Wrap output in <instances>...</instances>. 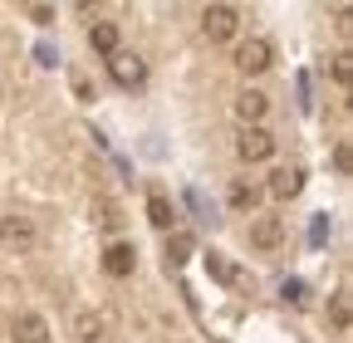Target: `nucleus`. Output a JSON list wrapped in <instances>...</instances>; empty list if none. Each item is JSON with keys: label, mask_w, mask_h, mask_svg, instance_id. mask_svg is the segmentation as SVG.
<instances>
[{"label": "nucleus", "mask_w": 353, "mask_h": 343, "mask_svg": "<svg viewBox=\"0 0 353 343\" xmlns=\"http://www.w3.org/2000/svg\"><path fill=\"white\" fill-rule=\"evenodd\" d=\"M148 221H152L157 231H172V221H176V211H172V201H167L162 191L148 196Z\"/></svg>", "instance_id": "nucleus-10"}, {"label": "nucleus", "mask_w": 353, "mask_h": 343, "mask_svg": "<svg viewBox=\"0 0 353 343\" xmlns=\"http://www.w3.org/2000/svg\"><path fill=\"white\" fill-rule=\"evenodd\" d=\"M201 30H206L211 45H226V39H236V30H241V10L236 6H206L201 10Z\"/></svg>", "instance_id": "nucleus-1"}, {"label": "nucleus", "mask_w": 353, "mask_h": 343, "mask_svg": "<svg viewBox=\"0 0 353 343\" xmlns=\"http://www.w3.org/2000/svg\"><path fill=\"white\" fill-rule=\"evenodd\" d=\"M265 108H270V98H265V94H255V89H250V94H241V98H236V113H241V118H245V123H250V127H255V123H260V118H265Z\"/></svg>", "instance_id": "nucleus-11"}, {"label": "nucleus", "mask_w": 353, "mask_h": 343, "mask_svg": "<svg viewBox=\"0 0 353 343\" xmlns=\"http://www.w3.org/2000/svg\"><path fill=\"white\" fill-rule=\"evenodd\" d=\"M236 64H241V74H265V69L275 64L270 39H245V45L236 50Z\"/></svg>", "instance_id": "nucleus-3"}, {"label": "nucleus", "mask_w": 353, "mask_h": 343, "mask_svg": "<svg viewBox=\"0 0 353 343\" xmlns=\"http://www.w3.org/2000/svg\"><path fill=\"white\" fill-rule=\"evenodd\" d=\"M206 275H211L216 284H241V270H236L231 260H221V255H206Z\"/></svg>", "instance_id": "nucleus-13"}, {"label": "nucleus", "mask_w": 353, "mask_h": 343, "mask_svg": "<svg viewBox=\"0 0 353 343\" xmlns=\"http://www.w3.org/2000/svg\"><path fill=\"white\" fill-rule=\"evenodd\" d=\"M0 240H6L10 250H34V240H39V231H34V221L30 216H6V221H0Z\"/></svg>", "instance_id": "nucleus-4"}, {"label": "nucleus", "mask_w": 353, "mask_h": 343, "mask_svg": "<svg viewBox=\"0 0 353 343\" xmlns=\"http://www.w3.org/2000/svg\"><path fill=\"white\" fill-rule=\"evenodd\" d=\"M74 333H79V343H103V319L99 314H79L74 319Z\"/></svg>", "instance_id": "nucleus-14"}, {"label": "nucleus", "mask_w": 353, "mask_h": 343, "mask_svg": "<svg viewBox=\"0 0 353 343\" xmlns=\"http://www.w3.org/2000/svg\"><path fill=\"white\" fill-rule=\"evenodd\" d=\"M280 240H285V221L280 216H260L250 226V245H260V250H275Z\"/></svg>", "instance_id": "nucleus-7"}, {"label": "nucleus", "mask_w": 353, "mask_h": 343, "mask_svg": "<svg viewBox=\"0 0 353 343\" xmlns=\"http://www.w3.org/2000/svg\"><path fill=\"white\" fill-rule=\"evenodd\" d=\"M15 343H54V333H50V324H44L39 314H20L15 319Z\"/></svg>", "instance_id": "nucleus-6"}, {"label": "nucleus", "mask_w": 353, "mask_h": 343, "mask_svg": "<svg viewBox=\"0 0 353 343\" xmlns=\"http://www.w3.org/2000/svg\"><path fill=\"white\" fill-rule=\"evenodd\" d=\"M132 260H138V255H132V245L113 240V245H108V255H103V270H108L113 280H128V275H132Z\"/></svg>", "instance_id": "nucleus-8"}, {"label": "nucleus", "mask_w": 353, "mask_h": 343, "mask_svg": "<svg viewBox=\"0 0 353 343\" xmlns=\"http://www.w3.org/2000/svg\"><path fill=\"white\" fill-rule=\"evenodd\" d=\"M231 206H255V191H250L245 182H236V187H231Z\"/></svg>", "instance_id": "nucleus-18"}, {"label": "nucleus", "mask_w": 353, "mask_h": 343, "mask_svg": "<svg viewBox=\"0 0 353 343\" xmlns=\"http://www.w3.org/2000/svg\"><path fill=\"white\" fill-rule=\"evenodd\" d=\"M108 74H113V83H118V89H138V83L148 79V64H143L138 54L118 50V54H108Z\"/></svg>", "instance_id": "nucleus-2"}, {"label": "nucleus", "mask_w": 353, "mask_h": 343, "mask_svg": "<svg viewBox=\"0 0 353 343\" xmlns=\"http://www.w3.org/2000/svg\"><path fill=\"white\" fill-rule=\"evenodd\" d=\"M167 260H172V265H187V260H192V236H172Z\"/></svg>", "instance_id": "nucleus-16"}, {"label": "nucleus", "mask_w": 353, "mask_h": 343, "mask_svg": "<svg viewBox=\"0 0 353 343\" xmlns=\"http://www.w3.org/2000/svg\"><path fill=\"white\" fill-rule=\"evenodd\" d=\"M299 187H304V172H275V182H270V196L290 201V196H299Z\"/></svg>", "instance_id": "nucleus-12"}, {"label": "nucleus", "mask_w": 353, "mask_h": 343, "mask_svg": "<svg viewBox=\"0 0 353 343\" xmlns=\"http://www.w3.org/2000/svg\"><path fill=\"white\" fill-rule=\"evenodd\" d=\"M30 15H34V25H50V20H54V10H50V6H34Z\"/></svg>", "instance_id": "nucleus-20"}, {"label": "nucleus", "mask_w": 353, "mask_h": 343, "mask_svg": "<svg viewBox=\"0 0 353 343\" xmlns=\"http://www.w3.org/2000/svg\"><path fill=\"white\" fill-rule=\"evenodd\" d=\"M88 45H94L99 54H118V25L113 20H99L94 30H88Z\"/></svg>", "instance_id": "nucleus-9"}, {"label": "nucleus", "mask_w": 353, "mask_h": 343, "mask_svg": "<svg viewBox=\"0 0 353 343\" xmlns=\"http://www.w3.org/2000/svg\"><path fill=\"white\" fill-rule=\"evenodd\" d=\"M334 79L343 83V89L353 83V54H339V59H334Z\"/></svg>", "instance_id": "nucleus-17"}, {"label": "nucleus", "mask_w": 353, "mask_h": 343, "mask_svg": "<svg viewBox=\"0 0 353 343\" xmlns=\"http://www.w3.org/2000/svg\"><path fill=\"white\" fill-rule=\"evenodd\" d=\"M329 319H334V329H348V319H353V309H348V294H343V289L329 299Z\"/></svg>", "instance_id": "nucleus-15"}, {"label": "nucleus", "mask_w": 353, "mask_h": 343, "mask_svg": "<svg viewBox=\"0 0 353 343\" xmlns=\"http://www.w3.org/2000/svg\"><path fill=\"white\" fill-rule=\"evenodd\" d=\"M334 167H339V172H348V167H353V152H348V143H339V147H334Z\"/></svg>", "instance_id": "nucleus-19"}, {"label": "nucleus", "mask_w": 353, "mask_h": 343, "mask_svg": "<svg viewBox=\"0 0 353 343\" xmlns=\"http://www.w3.org/2000/svg\"><path fill=\"white\" fill-rule=\"evenodd\" d=\"M285 299H294V304H299V299H304V284H299V280H290V284H285Z\"/></svg>", "instance_id": "nucleus-21"}, {"label": "nucleus", "mask_w": 353, "mask_h": 343, "mask_svg": "<svg viewBox=\"0 0 353 343\" xmlns=\"http://www.w3.org/2000/svg\"><path fill=\"white\" fill-rule=\"evenodd\" d=\"M236 152H241L245 162H265V157L275 152V138L265 133V127H245V133L236 138Z\"/></svg>", "instance_id": "nucleus-5"}]
</instances>
